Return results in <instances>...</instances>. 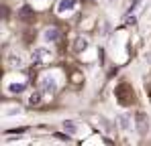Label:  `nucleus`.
<instances>
[{
	"instance_id": "f8f14e48",
	"label": "nucleus",
	"mask_w": 151,
	"mask_h": 146,
	"mask_svg": "<svg viewBox=\"0 0 151 146\" xmlns=\"http://www.w3.org/2000/svg\"><path fill=\"white\" fill-rule=\"evenodd\" d=\"M55 138H59V140H65V142L70 140V136H68V134H55Z\"/></svg>"
},
{
	"instance_id": "9d476101",
	"label": "nucleus",
	"mask_w": 151,
	"mask_h": 146,
	"mask_svg": "<svg viewBox=\"0 0 151 146\" xmlns=\"http://www.w3.org/2000/svg\"><path fill=\"white\" fill-rule=\"evenodd\" d=\"M119 122H121V128H123V130H129L131 124H129V118H127V116H119Z\"/></svg>"
},
{
	"instance_id": "423d86ee",
	"label": "nucleus",
	"mask_w": 151,
	"mask_h": 146,
	"mask_svg": "<svg viewBox=\"0 0 151 146\" xmlns=\"http://www.w3.org/2000/svg\"><path fill=\"white\" fill-rule=\"evenodd\" d=\"M25 89H27V83H23V81L10 83V85H8V91H10V94H23Z\"/></svg>"
},
{
	"instance_id": "7ed1b4c3",
	"label": "nucleus",
	"mask_w": 151,
	"mask_h": 146,
	"mask_svg": "<svg viewBox=\"0 0 151 146\" xmlns=\"http://www.w3.org/2000/svg\"><path fill=\"white\" fill-rule=\"evenodd\" d=\"M78 8V0H59L57 2V14H70Z\"/></svg>"
},
{
	"instance_id": "39448f33",
	"label": "nucleus",
	"mask_w": 151,
	"mask_h": 146,
	"mask_svg": "<svg viewBox=\"0 0 151 146\" xmlns=\"http://www.w3.org/2000/svg\"><path fill=\"white\" fill-rule=\"evenodd\" d=\"M88 45H90V43H88V39H86V37H78V39H76V43H74V51H76V53H82V51H86V49H88Z\"/></svg>"
},
{
	"instance_id": "ddd939ff",
	"label": "nucleus",
	"mask_w": 151,
	"mask_h": 146,
	"mask_svg": "<svg viewBox=\"0 0 151 146\" xmlns=\"http://www.w3.org/2000/svg\"><path fill=\"white\" fill-rule=\"evenodd\" d=\"M137 23V18H135V16H129V18H127V24H135Z\"/></svg>"
},
{
	"instance_id": "f257e3e1",
	"label": "nucleus",
	"mask_w": 151,
	"mask_h": 146,
	"mask_svg": "<svg viewBox=\"0 0 151 146\" xmlns=\"http://www.w3.org/2000/svg\"><path fill=\"white\" fill-rule=\"evenodd\" d=\"M39 89L43 91V96L55 94V91H57V79H55L53 75H45V77L41 79V83H39Z\"/></svg>"
},
{
	"instance_id": "f03ea898",
	"label": "nucleus",
	"mask_w": 151,
	"mask_h": 146,
	"mask_svg": "<svg viewBox=\"0 0 151 146\" xmlns=\"http://www.w3.org/2000/svg\"><path fill=\"white\" fill-rule=\"evenodd\" d=\"M53 57V53H51L49 49L45 47H39V49H33V53H31V61L33 63H43V61H47Z\"/></svg>"
},
{
	"instance_id": "9b49d317",
	"label": "nucleus",
	"mask_w": 151,
	"mask_h": 146,
	"mask_svg": "<svg viewBox=\"0 0 151 146\" xmlns=\"http://www.w3.org/2000/svg\"><path fill=\"white\" fill-rule=\"evenodd\" d=\"M139 2H141V0H133V2H131V6H129V14H131V12H133V10L139 6Z\"/></svg>"
},
{
	"instance_id": "20e7f679",
	"label": "nucleus",
	"mask_w": 151,
	"mask_h": 146,
	"mask_svg": "<svg viewBox=\"0 0 151 146\" xmlns=\"http://www.w3.org/2000/svg\"><path fill=\"white\" fill-rule=\"evenodd\" d=\"M43 39H45V41H49V43H55V41H59V30H57L55 26H49V28H45V30H43Z\"/></svg>"
},
{
	"instance_id": "1a4fd4ad",
	"label": "nucleus",
	"mask_w": 151,
	"mask_h": 146,
	"mask_svg": "<svg viewBox=\"0 0 151 146\" xmlns=\"http://www.w3.org/2000/svg\"><path fill=\"white\" fill-rule=\"evenodd\" d=\"M63 130H65V132H70V134H76V130H78V128H76L74 122L65 120V122H63Z\"/></svg>"
},
{
	"instance_id": "6e6552de",
	"label": "nucleus",
	"mask_w": 151,
	"mask_h": 146,
	"mask_svg": "<svg viewBox=\"0 0 151 146\" xmlns=\"http://www.w3.org/2000/svg\"><path fill=\"white\" fill-rule=\"evenodd\" d=\"M41 96H43V91H41V89H39V91H35L33 96L29 97V103H31V106H37V103L41 101Z\"/></svg>"
},
{
	"instance_id": "0eeeda50",
	"label": "nucleus",
	"mask_w": 151,
	"mask_h": 146,
	"mask_svg": "<svg viewBox=\"0 0 151 146\" xmlns=\"http://www.w3.org/2000/svg\"><path fill=\"white\" fill-rule=\"evenodd\" d=\"M8 63H10V67H21V65H23V59H21L19 53H12L10 59H8Z\"/></svg>"
}]
</instances>
